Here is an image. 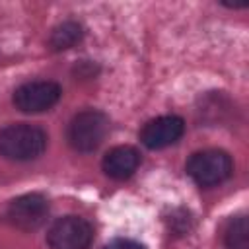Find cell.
Returning <instances> with one entry per match:
<instances>
[{"label":"cell","instance_id":"3957f363","mask_svg":"<svg viewBox=\"0 0 249 249\" xmlns=\"http://www.w3.org/2000/svg\"><path fill=\"white\" fill-rule=\"evenodd\" d=\"M185 171L198 187L210 189V187L222 185L231 177L233 161L228 152L208 148V150L191 154L185 163Z\"/></svg>","mask_w":249,"mask_h":249},{"label":"cell","instance_id":"277c9868","mask_svg":"<svg viewBox=\"0 0 249 249\" xmlns=\"http://www.w3.org/2000/svg\"><path fill=\"white\" fill-rule=\"evenodd\" d=\"M93 239L95 230L91 222L74 214L56 218L47 230L49 249H89Z\"/></svg>","mask_w":249,"mask_h":249},{"label":"cell","instance_id":"6da1fadb","mask_svg":"<svg viewBox=\"0 0 249 249\" xmlns=\"http://www.w3.org/2000/svg\"><path fill=\"white\" fill-rule=\"evenodd\" d=\"M47 132L31 123H12L0 128V156L10 161H33L47 150Z\"/></svg>","mask_w":249,"mask_h":249},{"label":"cell","instance_id":"8fae6325","mask_svg":"<svg viewBox=\"0 0 249 249\" xmlns=\"http://www.w3.org/2000/svg\"><path fill=\"white\" fill-rule=\"evenodd\" d=\"M103 249H146V247L140 241L130 239V237H115Z\"/></svg>","mask_w":249,"mask_h":249},{"label":"cell","instance_id":"5b68a950","mask_svg":"<svg viewBox=\"0 0 249 249\" xmlns=\"http://www.w3.org/2000/svg\"><path fill=\"white\" fill-rule=\"evenodd\" d=\"M62 97V88L53 80H29L16 88L12 103L21 113H43L53 109Z\"/></svg>","mask_w":249,"mask_h":249},{"label":"cell","instance_id":"ba28073f","mask_svg":"<svg viewBox=\"0 0 249 249\" xmlns=\"http://www.w3.org/2000/svg\"><path fill=\"white\" fill-rule=\"evenodd\" d=\"M140 161L142 156L134 146H115L103 156L101 169L109 179L124 181L136 173Z\"/></svg>","mask_w":249,"mask_h":249},{"label":"cell","instance_id":"7a4b0ae2","mask_svg":"<svg viewBox=\"0 0 249 249\" xmlns=\"http://www.w3.org/2000/svg\"><path fill=\"white\" fill-rule=\"evenodd\" d=\"M109 134V117L99 109H84L76 113L66 128V140L74 152H95Z\"/></svg>","mask_w":249,"mask_h":249},{"label":"cell","instance_id":"8992f818","mask_svg":"<svg viewBox=\"0 0 249 249\" xmlns=\"http://www.w3.org/2000/svg\"><path fill=\"white\" fill-rule=\"evenodd\" d=\"M49 200L41 193H25L10 200L6 208V220L23 231H33L41 228L49 218Z\"/></svg>","mask_w":249,"mask_h":249},{"label":"cell","instance_id":"30bf717a","mask_svg":"<svg viewBox=\"0 0 249 249\" xmlns=\"http://www.w3.org/2000/svg\"><path fill=\"white\" fill-rule=\"evenodd\" d=\"M224 245L228 249H249V224L245 214L233 216L224 230Z\"/></svg>","mask_w":249,"mask_h":249},{"label":"cell","instance_id":"9c48e42d","mask_svg":"<svg viewBox=\"0 0 249 249\" xmlns=\"http://www.w3.org/2000/svg\"><path fill=\"white\" fill-rule=\"evenodd\" d=\"M82 39H84L82 23H78L74 19H66V21L58 23L56 27H53L47 45L53 53H62V51H68V49L76 47Z\"/></svg>","mask_w":249,"mask_h":249},{"label":"cell","instance_id":"52a82bcc","mask_svg":"<svg viewBox=\"0 0 249 249\" xmlns=\"http://www.w3.org/2000/svg\"><path fill=\"white\" fill-rule=\"evenodd\" d=\"M185 134V121L179 115H160L140 128V142L150 150H163L177 144Z\"/></svg>","mask_w":249,"mask_h":249}]
</instances>
